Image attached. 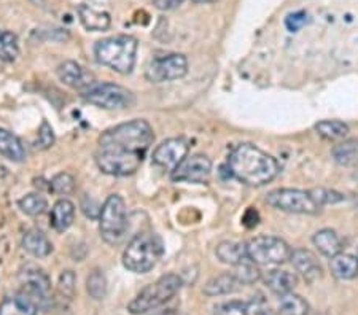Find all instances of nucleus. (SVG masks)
Instances as JSON below:
<instances>
[{
    "label": "nucleus",
    "instance_id": "obj_22",
    "mask_svg": "<svg viewBox=\"0 0 358 315\" xmlns=\"http://www.w3.org/2000/svg\"><path fill=\"white\" fill-rule=\"evenodd\" d=\"M330 271L339 280H352L358 276V256L338 254L330 258Z\"/></svg>",
    "mask_w": 358,
    "mask_h": 315
},
{
    "label": "nucleus",
    "instance_id": "obj_3",
    "mask_svg": "<svg viewBox=\"0 0 358 315\" xmlns=\"http://www.w3.org/2000/svg\"><path fill=\"white\" fill-rule=\"evenodd\" d=\"M137 48V38L131 36H113L96 43L94 56L99 64L112 68L121 75H128L136 66Z\"/></svg>",
    "mask_w": 358,
    "mask_h": 315
},
{
    "label": "nucleus",
    "instance_id": "obj_17",
    "mask_svg": "<svg viewBox=\"0 0 358 315\" xmlns=\"http://www.w3.org/2000/svg\"><path fill=\"white\" fill-rule=\"evenodd\" d=\"M38 305L24 291L7 296L0 302V315H37Z\"/></svg>",
    "mask_w": 358,
    "mask_h": 315
},
{
    "label": "nucleus",
    "instance_id": "obj_14",
    "mask_svg": "<svg viewBox=\"0 0 358 315\" xmlns=\"http://www.w3.org/2000/svg\"><path fill=\"white\" fill-rule=\"evenodd\" d=\"M189 150L188 142L182 137H174V139H167L163 143L155 148L152 161L157 168L174 170L185 158H187Z\"/></svg>",
    "mask_w": 358,
    "mask_h": 315
},
{
    "label": "nucleus",
    "instance_id": "obj_15",
    "mask_svg": "<svg viewBox=\"0 0 358 315\" xmlns=\"http://www.w3.org/2000/svg\"><path fill=\"white\" fill-rule=\"evenodd\" d=\"M290 261L293 268L296 269V272L301 274L306 282L313 284L322 277L323 269H322L320 261L317 260V256L310 250H306V249L292 250Z\"/></svg>",
    "mask_w": 358,
    "mask_h": 315
},
{
    "label": "nucleus",
    "instance_id": "obj_40",
    "mask_svg": "<svg viewBox=\"0 0 358 315\" xmlns=\"http://www.w3.org/2000/svg\"><path fill=\"white\" fill-rule=\"evenodd\" d=\"M183 2L185 0H153L155 7H157L158 10H163V11H169V10L180 7Z\"/></svg>",
    "mask_w": 358,
    "mask_h": 315
},
{
    "label": "nucleus",
    "instance_id": "obj_34",
    "mask_svg": "<svg viewBox=\"0 0 358 315\" xmlns=\"http://www.w3.org/2000/svg\"><path fill=\"white\" fill-rule=\"evenodd\" d=\"M86 291L92 298V300L101 301L107 295V279L103 276V272L96 269L92 271L88 279H86Z\"/></svg>",
    "mask_w": 358,
    "mask_h": 315
},
{
    "label": "nucleus",
    "instance_id": "obj_11",
    "mask_svg": "<svg viewBox=\"0 0 358 315\" xmlns=\"http://www.w3.org/2000/svg\"><path fill=\"white\" fill-rule=\"evenodd\" d=\"M21 291L31 296L38 305V309L46 311L53 305V288L51 280L43 269L37 266H26L20 274Z\"/></svg>",
    "mask_w": 358,
    "mask_h": 315
},
{
    "label": "nucleus",
    "instance_id": "obj_10",
    "mask_svg": "<svg viewBox=\"0 0 358 315\" xmlns=\"http://www.w3.org/2000/svg\"><path fill=\"white\" fill-rule=\"evenodd\" d=\"M266 203L277 210L288 212V214L315 215L320 212V205L315 203L310 191L293 190V188H280L271 191L266 196Z\"/></svg>",
    "mask_w": 358,
    "mask_h": 315
},
{
    "label": "nucleus",
    "instance_id": "obj_19",
    "mask_svg": "<svg viewBox=\"0 0 358 315\" xmlns=\"http://www.w3.org/2000/svg\"><path fill=\"white\" fill-rule=\"evenodd\" d=\"M75 220V205L72 200L69 199H59L53 205L50 214V223L51 228L57 233H64L72 226Z\"/></svg>",
    "mask_w": 358,
    "mask_h": 315
},
{
    "label": "nucleus",
    "instance_id": "obj_35",
    "mask_svg": "<svg viewBox=\"0 0 358 315\" xmlns=\"http://www.w3.org/2000/svg\"><path fill=\"white\" fill-rule=\"evenodd\" d=\"M50 190L56 194H61V196H67L75 190V179L67 172L56 174L50 182Z\"/></svg>",
    "mask_w": 358,
    "mask_h": 315
},
{
    "label": "nucleus",
    "instance_id": "obj_18",
    "mask_svg": "<svg viewBox=\"0 0 358 315\" xmlns=\"http://www.w3.org/2000/svg\"><path fill=\"white\" fill-rule=\"evenodd\" d=\"M22 249H24L29 255L36 258H45L53 251V244L50 242V239L40 231V229H29L22 236Z\"/></svg>",
    "mask_w": 358,
    "mask_h": 315
},
{
    "label": "nucleus",
    "instance_id": "obj_8",
    "mask_svg": "<svg viewBox=\"0 0 358 315\" xmlns=\"http://www.w3.org/2000/svg\"><path fill=\"white\" fill-rule=\"evenodd\" d=\"M247 258L259 266L284 265L292 256V249L284 239L275 236H257L245 244Z\"/></svg>",
    "mask_w": 358,
    "mask_h": 315
},
{
    "label": "nucleus",
    "instance_id": "obj_6",
    "mask_svg": "<svg viewBox=\"0 0 358 315\" xmlns=\"http://www.w3.org/2000/svg\"><path fill=\"white\" fill-rule=\"evenodd\" d=\"M101 236L110 245H118L129 229L128 209L120 194H110L103 203L99 214Z\"/></svg>",
    "mask_w": 358,
    "mask_h": 315
},
{
    "label": "nucleus",
    "instance_id": "obj_26",
    "mask_svg": "<svg viewBox=\"0 0 358 315\" xmlns=\"http://www.w3.org/2000/svg\"><path fill=\"white\" fill-rule=\"evenodd\" d=\"M239 280L234 277L233 272H224L220 276L210 279L204 286V295L207 296H223L231 295L241 288Z\"/></svg>",
    "mask_w": 358,
    "mask_h": 315
},
{
    "label": "nucleus",
    "instance_id": "obj_38",
    "mask_svg": "<svg viewBox=\"0 0 358 315\" xmlns=\"http://www.w3.org/2000/svg\"><path fill=\"white\" fill-rule=\"evenodd\" d=\"M55 143V134L48 122H43L38 129V137L36 140V148L37 150H46Z\"/></svg>",
    "mask_w": 358,
    "mask_h": 315
},
{
    "label": "nucleus",
    "instance_id": "obj_30",
    "mask_svg": "<svg viewBox=\"0 0 358 315\" xmlns=\"http://www.w3.org/2000/svg\"><path fill=\"white\" fill-rule=\"evenodd\" d=\"M279 312L282 315H308L309 305L304 301V298L294 295L293 291H290V293L280 296Z\"/></svg>",
    "mask_w": 358,
    "mask_h": 315
},
{
    "label": "nucleus",
    "instance_id": "obj_33",
    "mask_svg": "<svg viewBox=\"0 0 358 315\" xmlns=\"http://www.w3.org/2000/svg\"><path fill=\"white\" fill-rule=\"evenodd\" d=\"M233 268L234 269L231 272L234 274V277L239 280V284L242 286L252 285L262 279V272H259V269L257 268L255 263H252L250 260L242 261V263H239V265H236Z\"/></svg>",
    "mask_w": 358,
    "mask_h": 315
},
{
    "label": "nucleus",
    "instance_id": "obj_37",
    "mask_svg": "<svg viewBox=\"0 0 358 315\" xmlns=\"http://www.w3.org/2000/svg\"><path fill=\"white\" fill-rule=\"evenodd\" d=\"M75 282H77V279H75V274L72 271H66L61 274L57 288H59L61 296L66 298L69 301H71L75 295Z\"/></svg>",
    "mask_w": 358,
    "mask_h": 315
},
{
    "label": "nucleus",
    "instance_id": "obj_31",
    "mask_svg": "<svg viewBox=\"0 0 358 315\" xmlns=\"http://www.w3.org/2000/svg\"><path fill=\"white\" fill-rule=\"evenodd\" d=\"M20 56V40L16 34L10 31H0V59L5 62H15Z\"/></svg>",
    "mask_w": 358,
    "mask_h": 315
},
{
    "label": "nucleus",
    "instance_id": "obj_1",
    "mask_svg": "<svg viewBox=\"0 0 358 315\" xmlns=\"http://www.w3.org/2000/svg\"><path fill=\"white\" fill-rule=\"evenodd\" d=\"M228 169L236 180L248 186L268 185L280 170L274 156L252 143H241L231 152Z\"/></svg>",
    "mask_w": 358,
    "mask_h": 315
},
{
    "label": "nucleus",
    "instance_id": "obj_42",
    "mask_svg": "<svg viewBox=\"0 0 358 315\" xmlns=\"http://www.w3.org/2000/svg\"><path fill=\"white\" fill-rule=\"evenodd\" d=\"M194 3H213V2H218V0H193Z\"/></svg>",
    "mask_w": 358,
    "mask_h": 315
},
{
    "label": "nucleus",
    "instance_id": "obj_28",
    "mask_svg": "<svg viewBox=\"0 0 358 315\" xmlns=\"http://www.w3.org/2000/svg\"><path fill=\"white\" fill-rule=\"evenodd\" d=\"M215 255L222 263H227L229 266H236L239 263L248 260L245 244L233 242V240H224L217 245Z\"/></svg>",
    "mask_w": 358,
    "mask_h": 315
},
{
    "label": "nucleus",
    "instance_id": "obj_27",
    "mask_svg": "<svg viewBox=\"0 0 358 315\" xmlns=\"http://www.w3.org/2000/svg\"><path fill=\"white\" fill-rule=\"evenodd\" d=\"M333 159L344 168H354L358 166V137L339 142L331 150Z\"/></svg>",
    "mask_w": 358,
    "mask_h": 315
},
{
    "label": "nucleus",
    "instance_id": "obj_24",
    "mask_svg": "<svg viewBox=\"0 0 358 315\" xmlns=\"http://www.w3.org/2000/svg\"><path fill=\"white\" fill-rule=\"evenodd\" d=\"M0 154L13 163H22L26 159V148L13 133L0 128Z\"/></svg>",
    "mask_w": 358,
    "mask_h": 315
},
{
    "label": "nucleus",
    "instance_id": "obj_4",
    "mask_svg": "<svg viewBox=\"0 0 358 315\" xmlns=\"http://www.w3.org/2000/svg\"><path fill=\"white\" fill-rule=\"evenodd\" d=\"M163 242L153 233H141L131 239L123 251V266L131 272L145 274L158 265L163 256Z\"/></svg>",
    "mask_w": 358,
    "mask_h": 315
},
{
    "label": "nucleus",
    "instance_id": "obj_7",
    "mask_svg": "<svg viewBox=\"0 0 358 315\" xmlns=\"http://www.w3.org/2000/svg\"><path fill=\"white\" fill-rule=\"evenodd\" d=\"M82 97L90 104L106 110H124L134 104V94L117 83L92 82L82 89Z\"/></svg>",
    "mask_w": 358,
    "mask_h": 315
},
{
    "label": "nucleus",
    "instance_id": "obj_23",
    "mask_svg": "<svg viewBox=\"0 0 358 315\" xmlns=\"http://www.w3.org/2000/svg\"><path fill=\"white\" fill-rule=\"evenodd\" d=\"M263 280L264 285H266L273 293L279 296L290 293V291H293L294 285H296V277H294L292 272L284 271V269H273V271H268Z\"/></svg>",
    "mask_w": 358,
    "mask_h": 315
},
{
    "label": "nucleus",
    "instance_id": "obj_25",
    "mask_svg": "<svg viewBox=\"0 0 358 315\" xmlns=\"http://www.w3.org/2000/svg\"><path fill=\"white\" fill-rule=\"evenodd\" d=\"M78 16L82 24L88 29V31H107L110 27V15L106 11H99L96 8L90 7V5H80L78 7Z\"/></svg>",
    "mask_w": 358,
    "mask_h": 315
},
{
    "label": "nucleus",
    "instance_id": "obj_41",
    "mask_svg": "<svg viewBox=\"0 0 358 315\" xmlns=\"http://www.w3.org/2000/svg\"><path fill=\"white\" fill-rule=\"evenodd\" d=\"M155 315H178V314H177L176 309H166V311H161V312L155 314Z\"/></svg>",
    "mask_w": 358,
    "mask_h": 315
},
{
    "label": "nucleus",
    "instance_id": "obj_13",
    "mask_svg": "<svg viewBox=\"0 0 358 315\" xmlns=\"http://www.w3.org/2000/svg\"><path fill=\"white\" fill-rule=\"evenodd\" d=\"M212 161L207 154L196 153L187 156L183 161L172 170L171 179L174 182L204 183L210 177Z\"/></svg>",
    "mask_w": 358,
    "mask_h": 315
},
{
    "label": "nucleus",
    "instance_id": "obj_2",
    "mask_svg": "<svg viewBox=\"0 0 358 315\" xmlns=\"http://www.w3.org/2000/svg\"><path fill=\"white\" fill-rule=\"evenodd\" d=\"M155 140L153 128L145 119H132L107 129L99 137V147H115L121 150L145 154Z\"/></svg>",
    "mask_w": 358,
    "mask_h": 315
},
{
    "label": "nucleus",
    "instance_id": "obj_32",
    "mask_svg": "<svg viewBox=\"0 0 358 315\" xmlns=\"http://www.w3.org/2000/svg\"><path fill=\"white\" fill-rule=\"evenodd\" d=\"M18 205L22 214H26L29 217H38L48 209V200H46L42 194L31 193V194H26V196H22L18 200Z\"/></svg>",
    "mask_w": 358,
    "mask_h": 315
},
{
    "label": "nucleus",
    "instance_id": "obj_36",
    "mask_svg": "<svg viewBox=\"0 0 358 315\" xmlns=\"http://www.w3.org/2000/svg\"><path fill=\"white\" fill-rule=\"evenodd\" d=\"M310 194L315 199V203L323 207V205L328 204H338L341 200H344V196L334 190H327V188H315V190H310Z\"/></svg>",
    "mask_w": 358,
    "mask_h": 315
},
{
    "label": "nucleus",
    "instance_id": "obj_21",
    "mask_svg": "<svg viewBox=\"0 0 358 315\" xmlns=\"http://www.w3.org/2000/svg\"><path fill=\"white\" fill-rule=\"evenodd\" d=\"M313 242L317 250L327 258H333L343 251V240L338 236V233L330 228L317 231L313 237Z\"/></svg>",
    "mask_w": 358,
    "mask_h": 315
},
{
    "label": "nucleus",
    "instance_id": "obj_43",
    "mask_svg": "<svg viewBox=\"0 0 358 315\" xmlns=\"http://www.w3.org/2000/svg\"><path fill=\"white\" fill-rule=\"evenodd\" d=\"M31 2H34V3H43V2H46V0H31Z\"/></svg>",
    "mask_w": 358,
    "mask_h": 315
},
{
    "label": "nucleus",
    "instance_id": "obj_39",
    "mask_svg": "<svg viewBox=\"0 0 358 315\" xmlns=\"http://www.w3.org/2000/svg\"><path fill=\"white\" fill-rule=\"evenodd\" d=\"M306 22H308V13H306V11H294V13L287 16L285 27L290 32H298Z\"/></svg>",
    "mask_w": 358,
    "mask_h": 315
},
{
    "label": "nucleus",
    "instance_id": "obj_12",
    "mask_svg": "<svg viewBox=\"0 0 358 315\" xmlns=\"http://www.w3.org/2000/svg\"><path fill=\"white\" fill-rule=\"evenodd\" d=\"M188 61L183 54L172 53L166 56H158L150 62L145 77L152 83H164L178 80L187 75Z\"/></svg>",
    "mask_w": 358,
    "mask_h": 315
},
{
    "label": "nucleus",
    "instance_id": "obj_20",
    "mask_svg": "<svg viewBox=\"0 0 358 315\" xmlns=\"http://www.w3.org/2000/svg\"><path fill=\"white\" fill-rule=\"evenodd\" d=\"M215 315H273L257 301H229L215 307Z\"/></svg>",
    "mask_w": 358,
    "mask_h": 315
},
{
    "label": "nucleus",
    "instance_id": "obj_16",
    "mask_svg": "<svg viewBox=\"0 0 358 315\" xmlns=\"http://www.w3.org/2000/svg\"><path fill=\"white\" fill-rule=\"evenodd\" d=\"M57 78L61 80L62 83L71 86V88L75 89H85L86 86H90L92 83V77L90 72H86L85 68L77 64L75 61H66L57 67Z\"/></svg>",
    "mask_w": 358,
    "mask_h": 315
},
{
    "label": "nucleus",
    "instance_id": "obj_5",
    "mask_svg": "<svg viewBox=\"0 0 358 315\" xmlns=\"http://www.w3.org/2000/svg\"><path fill=\"white\" fill-rule=\"evenodd\" d=\"M182 288V279L177 274H166L161 276L157 282L147 285L141 293L128 305V312L132 315H142L158 307L164 306L171 301Z\"/></svg>",
    "mask_w": 358,
    "mask_h": 315
},
{
    "label": "nucleus",
    "instance_id": "obj_9",
    "mask_svg": "<svg viewBox=\"0 0 358 315\" xmlns=\"http://www.w3.org/2000/svg\"><path fill=\"white\" fill-rule=\"evenodd\" d=\"M145 154L131 153L115 147H99L96 153V164L103 174L112 177H128L136 174L143 163Z\"/></svg>",
    "mask_w": 358,
    "mask_h": 315
},
{
    "label": "nucleus",
    "instance_id": "obj_29",
    "mask_svg": "<svg viewBox=\"0 0 358 315\" xmlns=\"http://www.w3.org/2000/svg\"><path fill=\"white\" fill-rule=\"evenodd\" d=\"M315 131L322 139L336 142L345 139V135L349 134V126L339 119H323L315 124Z\"/></svg>",
    "mask_w": 358,
    "mask_h": 315
},
{
    "label": "nucleus",
    "instance_id": "obj_44",
    "mask_svg": "<svg viewBox=\"0 0 358 315\" xmlns=\"http://www.w3.org/2000/svg\"><path fill=\"white\" fill-rule=\"evenodd\" d=\"M357 180H358V175H357Z\"/></svg>",
    "mask_w": 358,
    "mask_h": 315
}]
</instances>
